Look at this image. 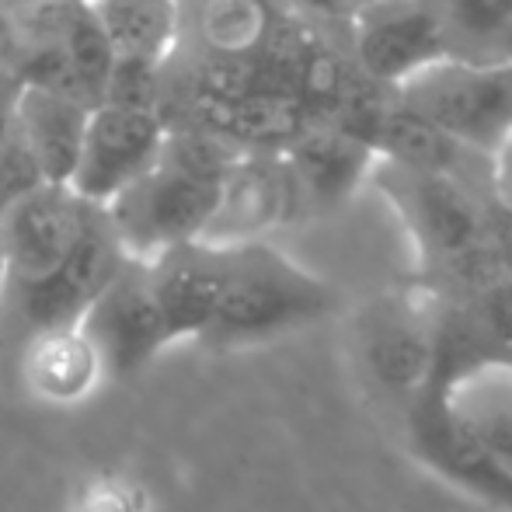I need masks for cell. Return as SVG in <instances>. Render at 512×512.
<instances>
[{
	"label": "cell",
	"mask_w": 512,
	"mask_h": 512,
	"mask_svg": "<svg viewBox=\"0 0 512 512\" xmlns=\"http://www.w3.org/2000/svg\"><path fill=\"white\" fill-rule=\"evenodd\" d=\"M356 349L377 391L408 411L436 370L439 293L429 286L370 300L356 321Z\"/></svg>",
	"instance_id": "6"
},
{
	"label": "cell",
	"mask_w": 512,
	"mask_h": 512,
	"mask_svg": "<svg viewBox=\"0 0 512 512\" xmlns=\"http://www.w3.org/2000/svg\"><path fill=\"white\" fill-rule=\"evenodd\" d=\"M223 276H227L223 244H209L203 237L175 244L147 262L150 290L175 335V345L203 338L220 304Z\"/></svg>",
	"instance_id": "13"
},
{
	"label": "cell",
	"mask_w": 512,
	"mask_h": 512,
	"mask_svg": "<svg viewBox=\"0 0 512 512\" xmlns=\"http://www.w3.org/2000/svg\"><path fill=\"white\" fill-rule=\"evenodd\" d=\"M91 105L67 91L39 88V84H18L14 91L11 122L21 143L32 154L42 182H70L81 157L84 129H88Z\"/></svg>",
	"instance_id": "15"
},
{
	"label": "cell",
	"mask_w": 512,
	"mask_h": 512,
	"mask_svg": "<svg viewBox=\"0 0 512 512\" xmlns=\"http://www.w3.org/2000/svg\"><path fill=\"white\" fill-rule=\"evenodd\" d=\"M304 209L307 206L300 199V189L283 154H276V150H244L220 182V196H216L213 216H209L203 230V241H262L269 230L297 220Z\"/></svg>",
	"instance_id": "12"
},
{
	"label": "cell",
	"mask_w": 512,
	"mask_h": 512,
	"mask_svg": "<svg viewBox=\"0 0 512 512\" xmlns=\"http://www.w3.org/2000/svg\"><path fill=\"white\" fill-rule=\"evenodd\" d=\"M164 119L154 108L98 102L91 105L81 157L70 175V189L91 206H108L126 185L150 171L164 147Z\"/></svg>",
	"instance_id": "11"
},
{
	"label": "cell",
	"mask_w": 512,
	"mask_h": 512,
	"mask_svg": "<svg viewBox=\"0 0 512 512\" xmlns=\"http://www.w3.org/2000/svg\"><path fill=\"white\" fill-rule=\"evenodd\" d=\"M216 196L220 182H206L157 161L102 209L119 248L129 258L150 262L175 244L203 237Z\"/></svg>",
	"instance_id": "7"
},
{
	"label": "cell",
	"mask_w": 512,
	"mask_h": 512,
	"mask_svg": "<svg viewBox=\"0 0 512 512\" xmlns=\"http://www.w3.org/2000/svg\"><path fill=\"white\" fill-rule=\"evenodd\" d=\"M283 157L307 209H331L345 203L359 189V182L380 164L370 143L331 126V122H310L283 150Z\"/></svg>",
	"instance_id": "14"
},
{
	"label": "cell",
	"mask_w": 512,
	"mask_h": 512,
	"mask_svg": "<svg viewBox=\"0 0 512 512\" xmlns=\"http://www.w3.org/2000/svg\"><path fill=\"white\" fill-rule=\"evenodd\" d=\"M391 95L467 150L502 157L512 143V56L450 53Z\"/></svg>",
	"instance_id": "4"
},
{
	"label": "cell",
	"mask_w": 512,
	"mask_h": 512,
	"mask_svg": "<svg viewBox=\"0 0 512 512\" xmlns=\"http://www.w3.org/2000/svg\"><path fill=\"white\" fill-rule=\"evenodd\" d=\"M265 7H272V11H293V0H262Z\"/></svg>",
	"instance_id": "24"
},
{
	"label": "cell",
	"mask_w": 512,
	"mask_h": 512,
	"mask_svg": "<svg viewBox=\"0 0 512 512\" xmlns=\"http://www.w3.org/2000/svg\"><path fill=\"white\" fill-rule=\"evenodd\" d=\"M227 276L209 328L199 338L206 352H237L265 345L324 321L338 307L331 283L314 276L269 241L223 244Z\"/></svg>",
	"instance_id": "2"
},
{
	"label": "cell",
	"mask_w": 512,
	"mask_h": 512,
	"mask_svg": "<svg viewBox=\"0 0 512 512\" xmlns=\"http://www.w3.org/2000/svg\"><path fill=\"white\" fill-rule=\"evenodd\" d=\"M60 46L77 77V88L84 91V98L91 105H98L105 95L108 74L115 67V49L88 4L67 7V18L60 25Z\"/></svg>",
	"instance_id": "18"
},
{
	"label": "cell",
	"mask_w": 512,
	"mask_h": 512,
	"mask_svg": "<svg viewBox=\"0 0 512 512\" xmlns=\"http://www.w3.org/2000/svg\"><path fill=\"white\" fill-rule=\"evenodd\" d=\"M35 0H0V11H7V14H21L25 7H32Z\"/></svg>",
	"instance_id": "23"
},
{
	"label": "cell",
	"mask_w": 512,
	"mask_h": 512,
	"mask_svg": "<svg viewBox=\"0 0 512 512\" xmlns=\"http://www.w3.org/2000/svg\"><path fill=\"white\" fill-rule=\"evenodd\" d=\"M11 373H18L35 398L49 405H81L91 391L105 380V366L98 359L95 345L81 331V324L53 328L25 342V349L14 356Z\"/></svg>",
	"instance_id": "16"
},
{
	"label": "cell",
	"mask_w": 512,
	"mask_h": 512,
	"mask_svg": "<svg viewBox=\"0 0 512 512\" xmlns=\"http://www.w3.org/2000/svg\"><path fill=\"white\" fill-rule=\"evenodd\" d=\"M122 258L126 251L119 248L105 220V209L98 206L63 265H56L49 276L35 283L0 286V359L7 370L35 335L81 324L84 310L105 290Z\"/></svg>",
	"instance_id": "5"
},
{
	"label": "cell",
	"mask_w": 512,
	"mask_h": 512,
	"mask_svg": "<svg viewBox=\"0 0 512 512\" xmlns=\"http://www.w3.org/2000/svg\"><path fill=\"white\" fill-rule=\"evenodd\" d=\"M380 164L394 171L387 192L415 237L432 290L467 297L506 272L488 234V203L467 189L464 178L446 171H411L391 161Z\"/></svg>",
	"instance_id": "3"
},
{
	"label": "cell",
	"mask_w": 512,
	"mask_h": 512,
	"mask_svg": "<svg viewBox=\"0 0 512 512\" xmlns=\"http://www.w3.org/2000/svg\"><path fill=\"white\" fill-rule=\"evenodd\" d=\"M21 60H25V32L18 25V14L0 11V77L18 81Z\"/></svg>",
	"instance_id": "21"
},
{
	"label": "cell",
	"mask_w": 512,
	"mask_h": 512,
	"mask_svg": "<svg viewBox=\"0 0 512 512\" xmlns=\"http://www.w3.org/2000/svg\"><path fill=\"white\" fill-rule=\"evenodd\" d=\"M439 11L446 18L453 39V53L460 49V42L478 49H488L495 42L509 39L512 35V0H436Z\"/></svg>",
	"instance_id": "20"
},
{
	"label": "cell",
	"mask_w": 512,
	"mask_h": 512,
	"mask_svg": "<svg viewBox=\"0 0 512 512\" xmlns=\"http://www.w3.org/2000/svg\"><path fill=\"white\" fill-rule=\"evenodd\" d=\"M276 11L262 0H203L199 32L209 53L248 56L262 46Z\"/></svg>",
	"instance_id": "19"
},
{
	"label": "cell",
	"mask_w": 512,
	"mask_h": 512,
	"mask_svg": "<svg viewBox=\"0 0 512 512\" xmlns=\"http://www.w3.org/2000/svg\"><path fill=\"white\" fill-rule=\"evenodd\" d=\"M70 4H88V0H70Z\"/></svg>",
	"instance_id": "25"
},
{
	"label": "cell",
	"mask_w": 512,
	"mask_h": 512,
	"mask_svg": "<svg viewBox=\"0 0 512 512\" xmlns=\"http://www.w3.org/2000/svg\"><path fill=\"white\" fill-rule=\"evenodd\" d=\"M95 209L63 182H39L14 196L0 220V286L35 283L63 265Z\"/></svg>",
	"instance_id": "10"
},
{
	"label": "cell",
	"mask_w": 512,
	"mask_h": 512,
	"mask_svg": "<svg viewBox=\"0 0 512 512\" xmlns=\"http://www.w3.org/2000/svg\"><path fill=\"white\" fill-rule=\"evenodd\" d=\"M363 4V0H293V11L297 14H317V18H352V11Z\"/></svg>",
	"instance_id": "22"
},
{
	"label": "cell",
	"mask_w": 512,
	"mask_h": 512,
	"mask_svg": "<svg viewBox=\"0 0 512 512\" xmlns=\"http://www.w3.org/2000/svg\"><path fill=\"white\" fill-rule=\"evenodd\" d=\"M411 450L450 485L512 512V363L439 366L408 408Z\"/></svg>",
	"instance_id": "1"
},
{
	"label": "cell",
	"mask_w": 512,
	"mask_h": 512,
	"mask_svg": "<svg viewBox=\"0 0 512 512\" xmlns=\"http://www.w3.org/2000/svg\"><path fill=\"white\" fill-rule=\"evenodd\" d=\"M349 25L352 63L387 91L453 53L450 28L436 0H363Z\"/></svg>",
	"instance_id": "8"
},
{
	"label": "cell",
	"mask_w": 512,
	"mask_h": 512,
	"mask_svg": "<svg viewBox=\"0 0 512 512\" xmlns=\"http://www.w3.org/2000/svg\"><path fill=\"white\" fill-rule=\"evenodd\" d=\"M81 331L95 345L105 377L112 380L136 377L175 345V335L150 290L147 262L129 255L122 258L105 290L84 310Z\"/></svg>",
	"instance_id": "9"
},
{
	"label": "cell",
	"mask_w": 512,
	"mask_h": 512,
	"mask_svg": "<svg viewBox=\"0 0 512 512\" xmlns=\"http://www.w3.org/2000/svg\"><path fill=\"white\" fill-rule=\"evenodd\" d=\"M115 60L168 67L182 39V0H88Z\"/></svg>",
	"instance_id": "17"
}]
</instances>
